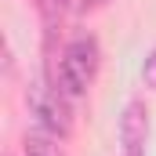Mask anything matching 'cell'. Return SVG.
Here are the masks:
<instances>
[{"label":"cell","mask_w":156,"mask_h":156,"mask_svg":"<svg viewBox=\"0 0 156 156\" xmlns=\"http://www.w3.org/2000/svg\"><path fill=\"white\" fill-rule=\"evenodd\" d=\"M98 4H105V0H87V7H98Z\"/></svg>","instance_id":"obj_7"},{"label":"cell","mask_w":156,"mask_h":156,"mask_svg":"<svg viewBox=\"0 0 156 156\" xmlns=\"http://www.w3.org/2000/svg\"><path fill=\"white\" fill-rule=\"evenodd\" d=\"M94 73H98V40L94 37H73L62 47L55 83H58L69 98H80V94L91 87Z\"/></svg>","instance_id":"obj_1"},{"label":"cell","mask_w":156,"mask_h":156,"mask_svg":"<svg viewBox=\"0 0 156 156\" xmlns=\"http://www.w3.org/2000/svg\"><path fill=\"white\" fill-rule=\"evenodd\" d=\"M37 11H40V18H44V26H47V33H55L62 26L66 11H69V0H37Z\"/></svg>","instance_id":"obj_4"},{"label":"cell","mask_w":156,"mask_h":156,"mask_svg":"<svg viewBox=\"0 0 156 156\" xmlns=\"http://www.w3.org/2000/svg\"><path fill=\"white\" fill-rule=\"evenodd\" d=\"M26 102H29V113L37 116L40 131L44 134H55V138H62V134H69V123H73V113H69V94L55 83H33L29 91H26Z\"/></svg>","instance_id":"obj_2"},{"label":"cell","mask_w":156,"mask_h":156,"mask_svg":"<svg viewBox=\"0 0 156 156\" xmlns=\"http://www.w3.org/2000/svg\"><path fill=\"white\" fill-rule=\"evenodd\" d=\"M145 134H149V109H145V102L134 98V102L123 105V116H120V145H123V156H142Z\"/></svg>","instance_id":"obj_3"},{"label":"cell","mask_w":156,"mask_h":156,"mask_svg":"<svg viewBox=\"0 0 156 156\" xmlns=\"http://www.w3.org/2000/svg\"><path fill=\"white\" fill-rule=\"evenodd\" d=\"M142 76H145V83L156 91V47H153V55L145 58V69H142Z\"/></svg>","instance_id":"obj_6"},{"label":"cell","mask_w":156,"mask_h":156,"mask_svg":"<svg viewBox=\"0 0 156 156\" xmlns=\"http://www.w3.org/2000/svg\"><path fill=\"white\" fill-rule=\"evenodd\" d=\"M26 156H62L55 134H29L26 138Z\"/></svg>","instance_id":"obj_5"}]
</instances>
